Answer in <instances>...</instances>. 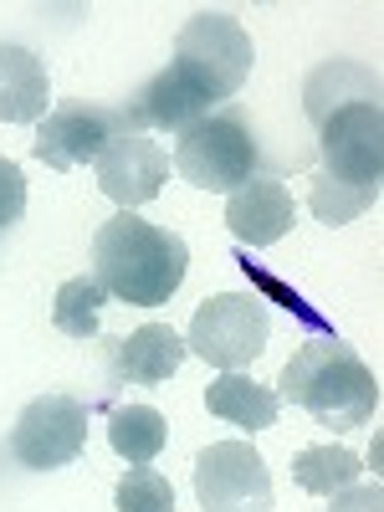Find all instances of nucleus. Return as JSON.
<instances>
[{
	"instance_id": "f257e3e1",
	"label": "nucleus",
	"mask_w": 384,
	"mask_h": 512,
	"mask_svg": "<svg viewBox=\"0 0 384 512\" xmlns=\"http://www.w3.org/2000/svg\"><path fill=\"white\" fill-rule=\"evenodd\" d=\"M323 169L313 175V216L323 226H349L379 205L384 180V113L379 98H359L318 118Z\"/></svg>"
},
{
	"instance_id": "f03ea898",
	"label": "nucleus",
	"mask_w": 384,
	"mask_h": 512,
	"mask_svg": "<svg viewBox=\"0 0 384 512\" xmlns=\"http://www.w3.org/2000/svg\"><path fill=\"white\" fill-rule=\"evenodd\" d=\"M190 272V246L169 226L118 210L93 236V282L128 308H164Z\"/></svg>"
},
{
	"instance_id": "7ed1b4c3",
	"label": "nucleus",
	"mask_w": 384,
	"mask_h": 512,
	"mask_svg": "<svg viewBox=\"0 0 384 512\" xmlns=\"http://www.w3.org/2000/svg\"><path fill=\"white\" fill-rule=\"evenodd\" d=\"M277 395L287 405H303L323 431H359L379 410V379L349 344L323 333L282 364Z\"/></svg>"
},
{
	"instance_id": "20e7f679",
	"label": "nucleus",
	"mask_w": 384,
	"mask_h": 512,
	"mask_svg": "<svg viewBox=\"0 0 384 512\" xmlns=\"http://www.w3.org/2000/svg\"><path fill=\"white\" fill-rule=\"evenodd\" d=\"M169 164L180 169L185 185H195L205 195H226V190H241L251 180H267V169H272L262 144L251 134L246 113H236V108H216L195 128H185Z\"/></svg>"
},
{
	"instance_id": "39448f33",
	"label": "nucleus",
	"mask_w": 384,
	"mask_h": 512,
	"mask_svg": "<svg viewBox=\"0 0 384 512\" xmlns=\"http://www.w3.org/2000/svg\"><path fill=\"white\" fill-rule=\"evenodd\" d=\"M169 67H180L216 103H226V98L241 93V82L251 77L256 47H251V36H246V26L236 16H226V11H195L180 26V36H175V62H169Z\"/></svg>"
},
{
	"instance_id": "423d86ee",
	"label": "nucleus",
	"mask_w": 384,
	"mask_h": 512,
	"mask_svg": "<svg viewBox=\"0 0 384 512\" xmlns=\"http://www.w3.org/2000/svg\"><path fill=\"white\" fill-rule=\"evenodd\" d=\"M267 333H272V318L267 308L246 292H216L205 297L190 318V338L185 349L205 364H216L221 374H241L256 354L267 349Z\"/></svg>"
},
{
	"instance_id": "0eeeda50",
	"label": "nucleus",
	"mask_w": 384,
	"mask_h": 512,
	"mask_svg": "<svg viewBox=\"0 0 384 512\" xmlns=\"http://www.w3.org/2000/svg\"><path fill=\"white\" fill-rule=\"evenodd\" d=\"M128 134H139L134 113H128V103H62L52 108L47 118H41L36 128V144L31 154L47 164V169H77V164H98V154Z\"/></svg>"
},
{
	"instance_id": "6e6552de",
	"label": "nucleus",
	"mask_w": 384,
	"mask_h": 512,
	"mask_svg": "<svg viewBox=\"0 0 384 512\" xmlns=\"http://www.w3.org/2000/svg\"><path fill=\"white\" fill-rule=\"evenodd\" d=\"M88 446V405L72 395H36L6 436V456L26 472H62Z\"/></svg>"
},
{
	"instance_id": "1a4fd4ad",
	"label": "nucleus",
	"mask_w": 384,
	"mask_h": 512,
	"mask_svg": "<svg viewBox=\"0 0 384 512\" xmlns=\"http://www.w3.org/2000/svg\"><path fill=\"white\" fill-rule=\"evenodd\" d=\"M200 512H272V472L251 441H216L195 456Z\"/></svg>"
},
{
	"instance_id": "9d476101",
	"label": "nucleus",
	"mask_w": 384,
	"mask_h": 512,
	"mask_svg": "<svg viewBox=\"0 0 384 512\" xmlns=\"http://www.w3.org/2000/svg\"><path fill=\"white\" fill-rule=\"evenodd\" d=\"M93 169H98V190L118 210H134V205H149L164 190L169 159H164V144H154L149 134H128V139L108 144Z\"/></svg>"
},
{
	"instance_id": "9b49d317",
	"label": "nucleus",
	"mask_w": 384,
	"mask_h": 512,
	"mask_svg": "<svg viewBox=\"0 0 384 512\" xmlns=\"http://www.w3.org/2000/svg\"><path fill=\"white\" fill-rule=\"evenodd\" d=\"M128 113H134L139 134H149V128L185 134V128H195L205 113H216V98H210L195 77H185L180 67H164L139 88V98L128 103Z\"/></svg>"
},
{
	"instance_id": "f8f14e48",
	"label": "nucleus",
	"mask_w": 384,
	"mask_h": 512,
	"mask_svg": "<svg viewBox=\"0 0 384 512\" xmlns=\"http://www.w3.org/2000/svg\"><path fill=\"white\" fill-rule=\"evenodd\" d=\"M185 354H190L185 338L169 323H144L128 338H118V344H108V369L123 384H164L185 364Z\"/></svg>"
},
{
	"instance_id": "ddd939ff",
	"label": "nucleus",
	"mask_w": 384,
	"mask_h": 512,
	"mask_svg": "<svg viewBox=\"0 0 384 512\" xmlns=\"http://www.w3.org/2000/svg\"><path fill=\"white\" fill-rule=\"evenodd\" d=\"M292 216H297L292 195L272 175L231 190V200H226V226H231V236L241 246H272V241H282L292 231Z\"/></svg>"
},
{
	"instance_id": "4468645a",
	"label": "nucleus",
	"mask_w": 384,
	"mask_h": 512,
	"mask_svg": "<svg viewBox=\"0 0 384 512\" xmlns=\"http://www.w3.org/2000/svg\"><path fill=\"white\" fill-rule=\"evenodd\" d=\"M52 103V82L36 52L0 41V123H41Z\"/></svg>"
},
{
	"instance_id": "2eb2a0df",
	"label": "nucleus",
	"mask_w": 384,
	"mask_h": 512,
	"mask_svg": "<svg viewBox=\"0 0 384 512\" xmlns=\"http://www.w3.org/2000/svg\"><path fill=\"white\" fill-rule=\"evenodd\" d=\"M205 410L236 425V431H272L277 425V390L256 384L251 374H221L205 384Z\"/></svg>"
},
{
	"instance_id": "dca6fc26",
	"label": "nucleus",
	"mask_w": 384,
	"mask_h": 512,
	"mask_svg": "<svg viewBox=\"0 0 384 512\" xmlns=\"http://www.w3.org/2000/svg\"><path fill=\"white\" fill-rule=\"evenodd\" d=\"M169 441V425L154 405H113L108 410V446L128 466H149Z\"/></svg>"
},
{
	"instance_id": "f3484780",
	"label": "nucleus",
	"mask_w": 384,
	"mask_h": 512,
	"mask_svg": "<svg viewBox=\"0 0 384 512\" xmlns=\"http://www.w3.org/2000/svg\"><path fill=\"white\" fill-rule=\"evenodd\" d=\"M364 477V461L349 446H303L292 456V482L313 492V497H338L344 487H354Z\"/></svg>"
},
{
	"instance_id": "a211bd4d",
	"label": "nucleus",
	"mask_w": 384,
	"mask_h": 512,
	"mask_svg": "<svg viewBox=\"0 0 384 512\" xmlns=\"http://www.w3.org/2000/svg\"><path fill=\"white\" fill-rule=\"evenodd\" d=\"M103 308H108V292L93 277H67L52 297V323L67 338H93L103 328Z\"/></svg>"
},
{
	"instance_id": "6ab92c4d",
	"label": "nucleus",
	"mask_w": 384,
	"mask_h": 512,
	"mask_svg": "<svg viewBox=\"0 0 384 512\" xmlns=\"http://www.w3.org/2000/svg\"><path fill=\"white\" fill-rule=\"evenodd\" d=\"M113 507L118 512H175V487H169L164 472H149V466H134L123 472L113 487Z\"/></svg>"
},
{
	"instance_id": "aec40b11",
	"label": "nucleus",
	"mask_w": 384,
	"mask_h": 512,
	"mask_svg": "<svg viewBox=\"0 0 384 512\" xmlns=\"http://www.w3.org/2000/svg\"><path fill=\"white\" fill-rule=\"evenodd\" d=\"M241 272H246V277H251L256 287H262V292H272V297H277V303H282V308H292V313H297V318H303L308 328H318V333H328V323H323V318H318V313H313V308L303 303V297H297V292H292V287H287L282 277H272V272H262V267H256V262H246V251H241Z\"/></svg>"
},
{
	"instance_id": "412c9836",
	"label": "nucleus",
	"mask_w": 384,
	"mask_h": 512,
	"mask_svg": "<svg viewBox=\"0 0 384 512\" xmlns=\"http://www.w3.org/2000/svg\"><path fill=\"white\" fill-rule=\"evenodd\" d=\"M21 210H26V175H21V164L0 154V231L16 226L21 221Z\"/></svg>"
},
{
	"instance_id": "4be33fe9",
	"label": "nucleus",
	"mask_w": 384,
	"mask_h": 512,
	"mask_svg": "<svg viewBox=\"0 0 384 512\" xmlns=\"http://www.w3.org/2000/svg\"><path fill=\"white\" fill-rule=\"evenodd\" d=\"M328 512H384V487L379 482H354L333 497Z\"/></svg>"
}]
</instances>
